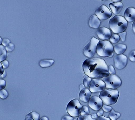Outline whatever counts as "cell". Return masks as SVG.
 Returning <instances> with one entry per match:
<instances>
[{
	"label": "cell",
	"instance_id": "obj_1",
	"mask_svg": "<svg viewBox=\"0 0 135 120\" xmlns=\"http://www.w3.org/2000/svg\"><path fill=\"white\" fill-rule=\"evenodd\" d=\"M82 67L84 73L93 79L103 78L109 75L106 62L99 58L86 59L83 63Z\"/></svg>",
	"mask_w": 135,
	"mask_h": 120
},
{
	"label": "cell",
	"instance_id": "obj_2",
	"mask_svg": "<svg viewBox=\"0 0 135 120\" xmlns=\"http://www.w3.org/2000/svg\"><path fill=\"white\" fill-rule=\"evenodd\" d=\"M109 25L114 33L118 34L125 31L128 26V21L124 17L117 15L110 19Z\"/></svg>",
	"mask_w": 135,
	"mask_h": 120
},
{
	"label": "cell",
	"instance_id": "obj_3",
	"mask_svg": "<svg viewBox=\"0 0 135 120\" xmlns=\"http://www.w3.org/2000/svg\"><path fill=\"white\" fill-rule=\"evenodd\" d=\"M114 48L108 40L99 41L98 43L96 53L103 57H112L114 56Z\"/></svg>",
	"mask_w": 135,
	"mask_h": 120
},
{
	"label": "cell",
	"instance_id": "obj_4",
	"mask_svg": "<svg viewBox=\"0 0 135 120\" xmlns=\"http://www.w3.org/2000/svg\"><path fill=\"white\" fill-rule=\"evenodd\" d=\"M119 97V92L117 90L105 89L100 92L99 97L104 105H111L116 103Z\"/></svg>",
	"mask_w": 135,
	"mask_h": 120
},
{
	"label": "cell",
	"instance_id": "obj_5",
	"mask_svg": "<svg viewBox=\"0 0 135 120\" xmlns=\"http://www.w3.org/2000/svg\"><path fill=\"white\" fill-rule=\"evenodd\" d=\"M83 106L78 99H73L68 104L66 110L68 113L72 117H77L81 114Z\"/></svg>",
	"mask_w": 135,
	"mask_h": 120
},
{
	"label": "cell",
	"instance_id": "obj_6",
	"mask_svg": "<svg viewBox=\"0 0 135 120\" xmlns=\"http://www.w3.org/2000/svg\"><path fill=\"white\" fill-rule=\"evenodd\" d=\"M105 84L106 88L111 90H116L121 86L122 81L120 78L116 74H109L103 78L102 80Z\"/></svg>",
	"mask_w": 135,
	"mask_h": 120
},
{
	"label": "cell",
	"instance_id": "obj_7",
	"mask_svg": "<svg viewBox=\"0 0 135 120\" xmlns=\"http://www.w3.org/2000/svg\"><path fill=\"white\" fill-rule=\"evenodd\" d=\"M99 42V40L95 37L91 38L90 41L85 46L83 50V53L85 57L90 58L94 56L96 52L97 44Z\"/></svg>",
	"mask_w": 135,
	"mask_h": 120
},
{
	"label": "cell",
	"instance_id": "obj_8",
	"mask_svg": "<svg viewBox=\"0 0 135 120\" xmlns=\"http://www.w3.org/2000/svg\"><path fill=\"white\" fill-rule=\"evenodd\" d=\"M106 87L105 82L100 79H92L89 90L92 93L101 92Z\"/></svg>",
	"mask_w": 135,
	"mask_h": 120
},
{
	"label": "cell",
	"instance_id": "obj_9",
	"mask_svg": "<svg viewBox=\"0 0 135 120\" xmlns=\"http://www.w3.org/2000/svg\"><path fill=\"white\" fill-rule=\"evenodd\" d=\"M96 16L100 20H107L112 16V13L108 7L104 5L99 7L95 11Z\"/></svg>",
	"mask_w": 135,
	"mask_h": 120
},
{
	"label": "cell",
	"instance_id": "obj_10",
	"mask_svg": "<svg viewBox=\"0 0 135 120\" xmlns=\"http://www.w3.org/2000/svg\"><path fill=\"white\" fill-rule=\"evenodd\" d=\"M103 102L100 97L98 96H93L89 101V106L93 110L99 111L103 106Z\"/></svg>",
	"mask_w": 135,
	"mask_h": 120
},
{
	"label": "cell",
	"instance_id": "obj_11",
	"mask_svg": "<svg viewBox=\"0 0 135 120\" xmlns=\"http://www.w3.org/2000/svg\"><path fill=\"white\" fill-rule=\"evenodd\" d=\"M114 60L115 67L119 70L124 68L128 62V58L127 56L123 54L115 56Z\"/></svg>",
	"mask_w": 135,
	"mask_h": 120
},
{
	"label": "cell",
	"instance_id": "obj_12",
	"mask_svg": "<svg viewBox=\"0 0 135 120\" xmlns=\"http://www.w3.org/2000/svg\"><path fill=\"white\" fill-rule=\"evenodd\" d=\"M96 34L99 39L105 40L111 37V32L109 29L106 27H101L98 28Z\"/></svg>",
	"mask_w": 135,
	"mask_h": 120
},
{
	"label": "cell",
	"instance_id": "obj_13",
	"mask_svg": "<svg viewBox=\"0 0 135 120\" xmlns=\"http://www.w3.org/2000/svg\"><path fill=\"white\" fill-rule=\"evenodd\" d=\"M124 17L128 22H132L135 20V8L129 7L126 9Z\"/></svg>",
	"mask_w": 135,
	"mask_h": 120
},
{
	"label": "cell",
	"instance_id": "obj_14",
	"mask_svg": "<svg viewBox=\"0 0 135 120\" xmlns=\"http://www.w3.org/2000/svg\"><path fill=\"white\" fill-rule=\"evenodd\" d=\"M91 92L88 88H84L80 93V99L84 102H88L90 99Z\"/></svg>",
	"mask_w": 135,
	"mask_h": 120
},
{
	"label": "cell",
	"instance_id": "obj_15",
	"mask_svg": "<svg viewBox=\"0 0 135 120\" xmlns=\"http://www.w3.org/2000/svg\"><path fill=\"white\" fill-rule=\"evenodd\" d=\"M109 7L112 11V13L114 14H118L123 7V4L120 2H116L109 4Z\"/></svg>",
	"mask_w": 135,
	"mask_h": 120
},
{
	"label": "cell",
	"instance_id": "obj_16",
	"mask_svg": "<svg viewBox=\"0 0 135 120\" xmlns=\"http://www.w3.org/2000/svg\"><path fill=\"white\" fill-rule=\"evenodd\" d=\"M100 24V20L96 16L92 15L89 20V27L94 29L99 28Z\"/></svg>",
	"mask_w": 135,
	"mask_h": 120
},
{
	"label": "cell",
	"instance_id": "obj_17",
	"mask_svg": "<svg viewBox=\"0 0 135 120\" xmlns=\"http://www.w3.org/2000/svg\"><path fill=\"white\" fill-rule=\"evenodd\" d=\"M126 49L127 46L125 44H118L114 46V51L118 55L122 54L126 51Z\"/></svg>",
	"mask_w": 135,
	"mask_h": 120
},
{
	"label": "cell",
	"instance_id": "obj_18",
	"mask_svg": "<svg viewBox=\"0 0 135 120\" xmlns=\"http://www.w3.org/2000/svg\"><path fill=\"white\" fill-rule=\"evenodd\" d=\"M54 60L52 59H44L41 60L39 64L41 67L46 68L52 66V65L54 64Z\"/></svg>",
	"mask_w": 135,
	"mask_h": 120
},
{
	"label": "cell",
	"instance_id": "obj_19",
	"mask_svg": "<svg viewBox=\"0 0 135 120\" xmlns=\"http://www.w3.org/2000/svg\"><path fill=\"white\" fill-rule=\"evenodd\" d=\"M25 120H40V115L36 112H32L28 114Z\"/></svg>",
	"mask_w": 135,
	"mask_h": 120
},
{
	"label": "cell",
	"instance_id": "obj_20",
	"mask_svg": "<svg viewBox=\"0 0 135 120\" xmlns=\"http://www.w3.org/2000/svg\"><path fill=\"white\" fill-rule=\"evenodd\" d=\"M7 52L6 48L2 45H0V62L6 60L7 57Z\"/></svg>",
	"mask_w": 135,
	"mask_h": 120
},
{
	"label": "cell",
	"instance_id": "obj_21",
	"mask_svg": "<svg viewBox=\"0 0 135 120\" xmlns=\"http://www.w3.org/2000/svg\"><path fill=\"white\" fill-rule=\"evenodd\" d=\"M120 116L119 113L115 112L114 109H112L109 114V118L111 120H117Z\"/></svg>",
	"mask_w": 135,
	"mask_h": 120
},
{
	"label": "cell",
	"instance_id": "obj_22",
	"mask_svg": "<svg viewBox=\"0 0 135 120\" xmlns=\"http://www.w3.org/2000/svg\"><path fill=\"white\" fill-rule=\"evenodd\" d=\"M120 40V37L117 34L112 35L110 38V41L112 43H116Z\"/></svg>",
	"mask_w": 135,
	"mask_h": 120
},
{
	"label": "cell",
	"instance_id": "obj_23",
	"mask_svg": "<svg viewBox=\"0 0 135 120\" xmlns=\"http://www.w3.org/2000/svg\"><path fill=\"white\" fill-rule=\"evenodd\" d=\"M92 78L89 77L88 76H84L83 79V84L85 87H88L90 85Z\"/></svg>",
	"mask_w": 135,
	"mask_h": 120
},
{
	"label": "cell",
	"instance_id": "obj_24",
	"mask_svg": "<svg viewBox=\"0 0 135 120\" xmlns=\"http://www.w3.org/2000/svg\"><path fill=\"white\" fill-rule=\"evenodd\" d=\"M77 120H96V119H94L91 115H86L79 116Z\"/></svg>",
	"mask_w": 135,
	"mask_h": 120
},
{
	"label": "cell",
	"instance_id": "obj_25",
	"mask_svg": "<svg viewBox=\"0 0 135 120\" xmlns=\"http://www.w3.org/2000/svg\"><path fill=\"white\" fill-rule=\"evenodd\" d=\"M8 96V92L4 90H0V98L2 99H6V98Z\"/></svg>",
	"mask_w": 135,
	"mask_h": 120
},
{
	"label": "cell",
	"instance_id": "obj_26",
	"mask_svg": "<svg viewBox=\"0 0 135 120\" xmlns=\"http://www.w3.org/2000/svg\"><path fill=\"white\" fill-rule=\"evenodd\" d=\"M89 110L86 106H83L82 108V110L81 112V115H89Z\"/></svg>",
	"mask_w": 135,
	"mask_h": 120
},
{
	"label": "cell",
	"instance_id": "obj_27",
	"mask_svg": "<svg viewBox=\"0 0 135 120\" xmlns=\"http://www.w3.org/2000/svg\"><path fill=\"white\" fill-rule=\"evenodd\" d=\"M6 49L7 52H12L14 50V45L13 43H10L8 46H7L6 47Z\"/></svg>",
	"mask_w": 135,
	"mask_h": 120
},
{
	"label": "cell",
	"instance_id": "obj_28",
	"mask_svg": "<svg viewBox=\"0 0 135 120\" xmlns=\"http://www.w3.org/2000/svg\"><path fill=\"white\" fill-rule=\"evenodd\" d=\"M126 35H127V32L126 31H124L123 32H121V33L118 34V35L120 37V39H121L122 42L125 41L126 38Z\"/></svg>",
	"mask_w": 135,
	"mask_h": 120
},
{
	"label": "cell",
	"instance_id": "obj_29",
	"mask_svg": "<svg viewBox=\"0 0 135 120\" xmlns=\"http://www.w3.org/2000/svg\"><path fill=\"white\" fill-rule=\"evenodd\" d=\"M129 59L132 62H135V50H133L130 53Z\"/></svg>",
	"mask_w": 135,
	"mask_h": 120
},
{
	"label": "cell",
	"instance_id": "obj_30",
	"mask_svg": "<svg viewBox=\"0 0 135 120\" xmlns=\"http://www.w3.org/2000/svg\"><path fill=\"white\" fill-rule=\"evenodd\" d=\"M102 109L103 111H104L105 112H111V111L112 110V107H111L109 105H104L102 106Z\"/></svg>",
	"mask_w": 135,
	"mask_h": 120
},
{
	"label": "cell",
	"instance_id": "obj_31",
	"mask_svg": "<svg viewBox=\"0 0 135 120\" xmlns=\"http://www.w3.org/2000/svg\"><path fill=\"white\" fill-rule=\"evenodd\" d=\"M108 70H109V72L110 74H115L116 70L114 69V67L112 66V65H110V66L108 67Z\"/></svg>",
	"mask_w": 135,
	"mask_h": 120
},
{
	"label": "cell",
	"instance_id": "obj_32",
	"mask_svg": "<svg viewBox=\"0 0 135 120\" xmlns=\"http://www.w3.org/2000/svg\"><path fill=\"white\" fill-rule=\"evenodd\" d=\"M10 43V41L9 39H7V38H4L2 40V45H3L4 47H6L7 46H8L9 44Z\"/></svg>",
	"mask_w": 135,
	"mask_h": 120
},
{
	"label": "cell",
	"instance_id": "obj_33",
	"mask_svg": "<svg viewBox=\"0 0 135 120\" xmlns=\"http://www.w3.org/2000/svg\"><path fill=\"white\" fill-rule=\"evenodd\" d=\"M6 86V81L3 79H0V90H3L5 88Z\"/></svg>",
	"mask_w": 135,
	"mask_h": 120
},
{
	"label": "cell",
	"instance_id": "obj_34",
	"mask_svg": "<svg viewBox=\"0 0 135 120\" xmlns=\"http://www.w3.org/2000/svg\"><path fill=\"white\" fill-rule=\"evenodd\" d=\"M1 64H2V66L3 67V69H7V67H8L9 66V62L7 61V60H3L1 62Z\"/></svg>",
	"mask_w": 135,
	"mask_h": 120
},
{
	"label": "cell",
	"instance_id": "obj_35",
	"mask_svg": "<svg viewBox=\"0 0 135 120\" xmlns=\"http://www.w3.org/2000/svg\"><path fill=\"white\" fill-rule=\"evenodd\" d=\"M62 120H73V117L69 115H65L62 117Z\"/></svg>",
	"mask_w": 135,
	"mask_h": 120
},
{
	"label": "cell",
	"instance_id": "obj_36",
	"mask_svg": "<svg viewBox=\"0 0 135 120\" xmlns=\"http://www.w3.org/2000/svg\"><path fill=\"white\" fill-rule=\"evenodd\" d=\"M97 120H111V119L103 116H98V117L97 118Z\"/></svg>",
	"mask_w": 135,
	"mask_h": 120
},
{
	"label": "cell",
	"instance_id": "obj_37",
	"mask_svg": "<svg viewBox=\"0 0 135 120\" xmlns=\"http://www.w3.org/2000/svg\"><path fill=\"white\" fill-rule=\"evenodd\" d=\"M4 70H3V67L2 65L1 62H0V75H2L3 73H4Z\"/></svg>",
	"mask_w": 135,
	"mask_h": 120
},
{
	"label": "cell",
	"instance_id": "obj_38",
	"mask_svg": "<svg viewBox=\"0 0 135 120\" xmlns=\"http://www.w3.org/2000/svg\"><path fill=\"white\" fill-rule=\"evenodd\" d=\"M103 110L102 109H100L99 111L97 113V115L98 116H102L103 114Z\"/></svg>",
	"mask_w": 135,
	"mask_h": 120
},
{
	"label": "cell",
	"instance_id": "obj_39",
	"mask_svg": "<svg viewBox=\"0 0 135 120\" xmlns=\"http://www.w3.org/2000/svg\"><path fill=\"white\" fill-rule=\"evenodd\" d=\"M132 29L134 33L135 34V20L133 22V23L132 24Z\"/></svg>",
	"mask_w": 135,
	"mask_h": 120
},
{
	"label": "cell",
	"instance_id": "obj_40",
	"mask_svg": "<svg viewBox=\"0 0 135 120\" xmlns=\"http://www.w3.org/2000/svg\"><path fill=\"white\" fill-rule=\"evenodd\" d=\"M85 87V86L84 85V84H81V85H80V90L81 91V90L84 89Z\"/></svg>",
	"mask_w": 135,
	"mask_h": 120
},
{
	"label": "cell",
	"instance_id": "obj_41",
	"mask_svg": "<svg viewBox=\"0 0 135 120\" xmlns=\"http://www.w3.org/2000/svg\"><path fill=\"white\" fill-rule=\"evenodd\" d=\"M40 120H49V118L46 116H43L40 118Z\"/></svg>",
	"mask_w": 135,
	"mask_h": 120
},
{
	"label": "cell",
	"instance_id": "obj_42",
	"mask_svg": "<svg viewBox=\"0 0 135 120\" xmlns=\"http://www.w3.org/2000/svg\"><path fill=\"white\" fill-rule=\"evenodd\" d=\"M91 116H92V117H93L94 119H96V118H97V114H92Z\"/></svg>",
	"mask_w": 135,
	"mask_h": 120
},
{
	"label": "cell",
	"instance_id": "obj_43",
	"mask_svg": "<svg viewBox=\"0 0 135 120\" xmlns=\"http://www.w3.org/2000/svg\"><path fill=\"white\" fill-rule=\"evenodd\" d=\"M6 76V73L5 72H4V73L2 75H0V78H5Z\"/></svg>",
	"mask_w": 135,
	"mask_h": 120
},
{
	"label": "cell",
	"instance_id": "obj_44",
	"mask_svg": "<svg viewBox=\"0 0 135 120\" xmlns=\"http://www.w3.org/2000/svg\"><path fill=\"white\" fill-rule=\"evenodd\" d=\"M112 1H114V2H120L122 0H112Z\"/></svg>",
	"mask_w": 135,
	"mask_h": 120
},
{
	"label": "cell",
	"instance_id": "obj_45",
	"mask_svg": "<svg viewBox=\"0 0 135 120\" xmlns=\"http://www.w3.org/2000/svg\"><path fill=\"white\" fill-rule=\"evenodd\" d=\"M2 39L1 37H0V45H1L2 44Z\"/></svg>",
	"mask_w": 135,
	"mask_h": 120
},
{
	"label": "cell",
	"instance_id": "obj_46",
	"mask_svg": "<svg viewBox=\"0 0 135 120\" xmlns=\"http://www.w3.org/2000/svg\"><path fill=\"white\" fill-rule=\"evenodd\" d=\"M102 1H107V0H102Z\"/></svg>",
	"mask_w": 135,
	"mask_h": 120
},
{
	"label": "cell",
	"instance_id": "obj_47",
	"mask_svg": "<svg viewBox=\"0 0 135 120\" xmlns=\"http://www.w3.org/2000/svg\"><path fill=\"white\" fill-rule=\"evenodd\" d=\"M73 120H77V119H73Z\"/></svg>",
	"mask_w": 135,
	"mask_h": 120
}]
</instances>
